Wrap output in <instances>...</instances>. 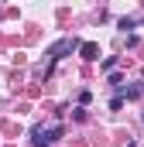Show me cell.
Masks as SVG:
<instances>
[{
    "label": "cell",
    "mask_w": 144,
    "mask_h": 147,
    "mask_svg": "<svg viewBox=\"0 0 144 147\" xmlns=\"http://www.w3.org/2000/svg\"><path fill=\"white\" fill-rule=\"evenodd\" d=\"M79 48H82L79 38H62V41H55V45L48 48V58H52V62H62L69 51H79Z\"/></svg>",
    "instance_id": "obj_1"
},
{
    "label": "cell",
    "mask_w": 144,
    "mask_h": 147,
    "mask_svg": "<svg viewBox=\"0 0 144 147\" xmlns=\"http://www.w3.org/2000/svg\"><path fill=\"white\" fill-rule=\"evenodd\" d=\"M62 134H65L62 127H52V130H45V127H35V130H31V144H35V147H52L58 137H62Z\"/></svg>",
    "instance_id": "obj_2"
},
{
    "label": "cell",
    "mask_w": 144,
    "mask_h": 147,
    "mask_svg": "<svg viewBox=\"0 0 144 147\" xmlns=\"http://www.w3.org/2000/svg\"><path fill=\"white\" fill-rule=\"evenodd\" d=\"M79 55H82L86 62H96V58H100V45H96V41H82V48H79Z\"/></svg>",
    "instance_id": "obj_3"
},
{
    "label": "cell",
    "mask_w": 144,
    "mask_h": 147,
    "mask_svg": "<svg viewBox=\"0 0 144 147\" xmlns=\"http://www.w3.org/2000/svg\"><path fill=\"white\" fill-rule=\"evenodd\" d=\"M117 62H120L117 55H107V58L100 62V69H103V72H110V75H113V69H117Z\"/></svg>",
    "instance_id": "obj_4"
},
{
    "label": "cell",
    "mask_w": 144,
    "mask_h": 147,
    "mask_svg": "<svg viewBox=\"0 0 144 147\" xmlns=\"http://www.w3.org/2000/svg\"><path fill=\"white\" fill-rule=\"evenodd\" d=\"M117 28L127 34V31H134V28H137V21H134V17H120V21H117Z\"/></svg>",
    "instance_id": "obj_5"
},
{
    "label": "cell",
    "mask_w": 144,
    "mask_h": 147,
    "mask_svg": "<svg viewBox=\"0 0 144 147\" xmlns=\"http://www.w3.org/2000/svg\"><path fill=\"white\" fill-rule=\"evenodd\" d=\"M144 92V86L141 82H134V86H130V89H127V99H137V96H141Z\"/></svg>",
    "instance_id": "obj_6"
},
{
    "label": "cell",
    "mask_w": 144,
    "mask_h": 147,
    "mask_svg": "<svg viewBox=\"0 0 144 147\" xmlns=\"http://www.w3.org/2000/svg\"><path fill=\"white\" fill-rule=\"evenodd\" d=\"M89 99H93V92H89V89H79V106H86Z\"/></svg>",
    "instance_id": "obj_7"
},
{
    "label": "cell",
    "mask_w": 144,
    "mask_h": 147,
    "mask_svg": "<svg viewBox=\"0 0 144 147\" xmlns=\"http://www.w3.org/2000/svg\"><path fill=\"white\" fill-rule=\"evenodd\" d=\"M110 110H124V96H113L110 99Z\"/></svg>",
    "instance_id": "obj_8"
}]
</instances>
